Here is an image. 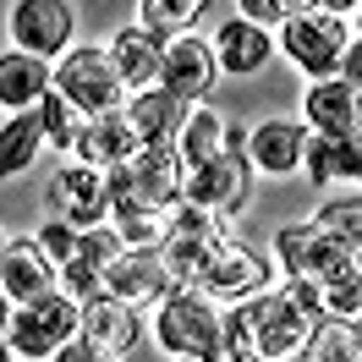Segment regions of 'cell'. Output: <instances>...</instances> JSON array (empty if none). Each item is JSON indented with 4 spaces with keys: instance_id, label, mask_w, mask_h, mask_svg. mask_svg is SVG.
<instances>
[{
    "instance_id": "30",
    "label": "cell",
    "mask_w": 362,
    "mask_h": 362,
    "mask_svg": "<svg viewBox=\"0 0 362 362\" xmlns=\"http://www.w3.org/2000/svg\"><path fill=\"white\" fill-rule=\"evenodd\" d=\"M324 236H335V242H346L351 252H362V198H346V204H329L324 214L313 220Z\"/></svg>"
},
{
    "instance_id": "33",
    "label": "cell",
    "mask_w": 362,
    "mask_h": 362,
    "mask_svg": "<svg viewBox=\"0 0 362 362\" xmlns=\"http://www.w3.org/2000/svg\"><path fill=\"white\" fill-rule=\"evenodd\" d=\"M236 6H242V17H247V23H258V28H269V23H286V17L274 11V0H236Z\"/></svg>"
},
{
    "instance_id": "41",
    "label": "cell",
    "mask_w": 362,
    "mask_h": 362,
    "mask_svg": "<svg viewBox=\"0 0 362 362\" xmlns=\"http://www.w3.org/2000/svg\"><path fill=\"white\" fill-rule=\"evenodd\" d=\"M357 258H362V252H357Z\"/></svg>"
},
{
    "instance_id": "21",
    "label": "cell",
    "mask_w": 362,
    "mask_h": 362,
    "mask_svg": "<svg viewBox=\"0 0 362 362\" xmlns=\"http://www.w3.org/2000/svg\"><path fill=\"white\" fill-rule=\"evenodd\" d=\"M110 55L115 66H121V77H127V88L143 93V88H159V66H165V39H159L154 28H121L110 39Z\"/></svg>"
},
{
    "instance_id": "12",
    "label": "cell",
    "mask_w": 362,
    "mask_h": 362,
    "mask_svg": "<svg viewBox=\"0 0 362 362\" xmlns=\"http://www.w3.org/2000/svg\"><path fill=\"white\" fill-rule=\"evenodd\" d=\"M247 176H252V159L242 148H226L220 159H209L187 176V204L209 209V214H230V209L247 204Z\"/></svg>"
},
{
    "instance_id": "1",
    "label": "cell",
    "mask_w": 362,
    "mask_h": 362,
    "mask_svg": "<svg viewBox=\"0 0 362 362\" xmlns=\"http://www.w3.org/2000/svg\"><path fill=\"white\" fill-rule=\"evenodd\" d=\"M318 318L308 302H296L286 286L280 291H258L247 302H230L226 308V340L220 346H252L258 357L269 362H286V357H302L313 346V329Z\"/></svg>"
},
{
    "instance_id": "9",
    "label": "cell",
    "mask_w": 362,
    "mask_h": 362,
    "mask_svg": "<svg viewBox=\"0 0 362 362\" xmlns=\"http://www.w3.org/2000/svg\"><path fill=\"white\" fill-rule=\"evenodd\" d=\"M49 204L61 220H71L77 230H93V226H110V209H115V192H110V170L99 165H66L55 170L49 181Z\"/></svg>"
},
{
    "instance_id": "10",
    "label": "cell",
    "mask_w": 362,
    "mask_h": 362,
    "mask_svg": "<svg viewBox=\"0 0 362 362\" xmlns=\"http://www.w3.org/2000/svg\"><path fill=\"white\" fill-rule=\"evenodd\" d=\"M0 286L11 296V308H28V302H45V296L66 291V280H61V264L45 252V242H6V258H0Z\"/></svg>"
},
{
    "instance_id": "37",
    "label": "cell",
    "mask_w": 362,
    "mask_h": 362,
    "mask_svg": "<svg viewBox=\"0 0 362 362\" xmlns=\"http://www.w3.org/2000/svg\"><path fill=\"white\" fill-rule=\"evenodd\" d=\"M362 0H318V11H329V17H346V11H357Z\"/></svg>"
},
{
    "instance_id": "14",
    "label": "cell",
    "mask_w": 362,
    "mask_h": 362,
    "mask_svg": "<svg viewBox=\"0 0 362 362\" xmlns=\"http://www.w3.org/2000/svg\"><path fill=\"white\" fill-rule=\"evenodd\" d=\"M11 39L28 55H61L71 45V6L66 0H17L11 6Z\"/></svg>"
},
{
    "instance_id": "2",
    "label": "cell",
    "mask_w": 362,
    "mask_h": 362,
    "mask_svg": "<svg viewBox=\"0 0 362 362\" xmlns=\"http://www.w3.org/2000/svg\"><path fill=\"white\" fill-rule=\"evenodd\" d=\"M187 159L176 143H148L143 154H132L127 165L110 170V192L115 209H159V214H176L187 204ZM110 209V214H115Z\"/></svg>"
},
{
    "instance_id": "34",
    "label": "cell",
    "mask_w": 362,
    "mask_h": 362,
    "mask_svg": "<svg viewBox=\"0 0 362 362\" xmlns=\"http://www.w3.org/2000/svg\"><path fill=\"white\" fill-rule=\"evenodd\" d=\"M340 77H346V83H351V88L362 93V39H357V45H346V61H340Z\"/></svg>"
},
{
    "instance_id": "20",
    "label": "cell",
    "mask_w": 362,
    "mask_h": 362,
    "mask_svg": "<svg viewBox=\"0 0 362 362\" xmlns=\"http://www.w3.org/2000/svg\"><path fill=\"white\" fill-rule=\"evenodd\" d=\"M49 88H55V77H49L45 55L6 49V61H0V105H6V110H11V115H17V110H39Z\"/></svg>"
},
{
    "instance_id": "13",
    "label": "cell",
    "mask_w": 362,
    "mask_h": 362,
    "mask_svg": "<svg viewBox=\"0 0 362 362\" xmlns=\"http://www.w3.org/2000/svg\"><path fill=\"white\" fill-rule=\"evenodd\" d=\"M214 71H220V55L214 45H204L198 33H176L165 39V66H159V88H170L176 99H204L214 88Z\"/></svg>"
},
{
    "instance_id": "7",
    "label": "cell",
    "mask_w": 362,
    "mask_h": 362,
    "mask_svg": "<svg viewBox=\"0 0 362 362\" xmlns=\"http://www.w3.org/2000/svg\"><path fill=\"white\" fill-rule=\"evenodd\" d=\"M280 45L308 77H340V61H346V23L329 17V11H302V17H286L280 23Z\"/></svg>"
},
{
    "instance_id": "40",
    "label": "cell",
    "mask_w": 362,
    "mask_h": 362,
    "mask_svg": "<svg viewBox=\"0 0 362 362\" xmlns=\"http://www.w3.org/2000/svg\"><path fill=\"white\" fill-rule=\"evenodd\" d=\"M357 33H362V6H357Z\"/></svg>"
},
{
    "instance_id": "22",
    "label": "cell",
    "mask_w": 362,
    "mask_h": 362,
    "mask_svg": "<svg viewBox=\"0 0 362 362\" xmlns=\"http://www.w3.org/2000/svg\"><path fill=\"white\" fill-rule=\"evenodd\" d=\"M302 170L318 187L324 181H362V132H313Z\"/></svg>"
},
{
    "instance_id": "29",
    "label": "cell",
    "mask_w": 362,
    "mask_h": 362,
    "mask_svg": "<svg viewBox=\"0 0 362 362\" xmlns=\"http://www.w3.org/2000/svg\"><path fill=\"white\" fill-rule=\"evenodd\" d=\"M209 11V0H143V28H154L159 39H176Z\"/></svg>"
},
{
    "instance_id": "6",
    "label": "cell",
    "mask_w": 362,
    "mask_h": 362,
    "mask_svg": "<svg viewBox=\"0 0 362 362\" xmlns=\"http://www.w3.org/2000/svg\"><path fill=\"white\" fill-rule=\"evenodd\" d=\"M55 88L66 93V99H77L88 115L127 110V93H132L110 49H66L61 66H55Z\"/></svg>"
},
{
    "instance_id": "19",
    "label": "cell",
    "mask_w": 362,
    "mask_h": 362,
    "mask_svg": "<svg viewBox=\"0 0 362 362\" xmlns=\"http://www.w3.org/2000/svg\"><path fill=\"white\" fill-rule=\"evenodd\" d=\"M308 127H296V121H264L258 132H252L247 143V159H252V170H264V176H286V170H296L302 159H308Z\"/></svg>"
},
{
    "instance_id": "25",
    "label": "cell",
    "mask_w": 362,
    "mask_h": 362,
    "mask_svg": "<svg viewBox=\"0 0 362 362\" xmlns=\"http://www.w3.org/2000/svg\"><path fill=\"white\" fill-rule=\"evenodd\" d=\"M176 148H181V159H187V170H198V165H209V159H220V154L230 148V127H226L214 110H204V105H198V110L187 115Z\"/></svg>"
},
{
    "instance_id": "36",
    "label": "cell",
    "mask_w": 362,
    "mask_h": 362,
    "mask_svg": "<svg viewBox=\"0 0 362 362\" xmlns=\"http://www.w3.org/2000/svg\"><path fill=\"white\" fill-rule=\"evenodd\" d=\"M280 17H302V11H318V0H274Z\"/></svg>"
},
{
    "instance_id": "18",
    "label": "cell",
    "mask_w": 362,
    "mask_h": 362,
    "mask_svg": "<svg viewBox=\"0 0 362 362\" xmlns=\"http://www.w3.org/2000/svg\"><path fill=\"white\" fill-rule=\"evenodd\" d=\"M83 335L99 340L110 357H121V351H132V346H137L143 324H137V308H132V302L99 291V296H88V302H83Z\"/></svg>"
},
{
    "instance_id": "32",
    "label": "cell",
    "mask_w": 362,
    "mask_h": 362,
    "mask_svg": "<svg viewBox=\"0 0 362 362\" xmlns=\"http://www.w3.org/2000/svg\"><path fill=\"white\" fill-rule=\"evenodd\" d=\"M49 362H110V351H105L99 340H88V335H71Z\"/></svg>"
},
{
    "instance_id": "8",
    "label": "cell",
    "mask_w": 362,
    "mask_h": 362,
    "mask_svg": "<svg viewBox=\"0 0 362 362\" xmlns=\"http://www.w3.org/2000/svg\"><path fill=\"white\" fill-rule=\"evenodd\" d=\"M220 242H226V236H220V214H209V209H198V204H181L176 209L170 236L159 242L165 264H170V280H176V291L204 280V269H209V258H214Z\"/></svg>"
},
{
    "instance_id": "4",
    "label": "cell",
    "mask_w": 362,
    "mask_h": 362,
    "mask_svg": "<svg viewBox=\"0 0 362 362\" xmlns=\"http://www.w3.org/2000/svg\"><path fill=\"white\" fill-rule=\"evenodd\" d=\"M154 335L170 357H209L226 340V308L209 291H198V286H181V291H170L159 302Z\"/></svg>"
},
{
    "instance_id": "23",
    "label": "cell",
    "mask_w": 362,
    "mask_h": 362,
    "mask_svg": "<svg viewBox=\"0 0 362 362\" xmlns=\"http://www.w3.org/2000/svg\"><path fill=\"white\" fill-rule=\"evenodd\" d=\"M127 115H132V127L143 143H176L181 127H187V115H192V105L187 99H176L170 88H143L127 99Z\"/></svg>"
},
{
    "instance_id": "11",
    "label": "cell",
    "mask_w": 362,
    "mask_h": 362,
    "mask_svg": "<svg viewBox=\"0 0 362 362\" xmlns=\"http://www.w3.org/2000/svg\"><path fill=\"white\" fill-rule=\"evenodd\" d=\"M105 291L121 296V302H132V308H148V302L159 308L165 296L176 291V280H170V264H165L159 247H127L110 269H105Z\"/></svg>"
},
{
    "instance_id": "24",
    "label": "cell",
    "mask_w": 362,
    "mask_h": 362,
    "mask_svg": "<svg viewBox=\"0 0 362 362\" xmlns=\"http://www.w3.org/2000/svg\"><path fill=\"white\" fill-rule=\"evenodd\" d=\"M214 55H220V66L230 71V77H252V71H264L269 66V28H258L247 23V17H230L220 33H214Z\"/></svg>"
},
{
    "instance_id": "28",
    "label": "cell",
    "mask_w": 362,
    "mask_h": 362,
    "mask_svg": "<svg viewBox=\"0 0 362 362\" xmlns=\"http://www.w3.org/2000/svg\"><path fill=\"white\" fill-rule=\"evenodd\" d=\"M39 115H45V137L55 143V148H77V143H83V132H88V121H93V115L83 110L77 99H66L61 88H49V93H45Z\"/></svg>"
},
{
    "instance_id": "26",
    "label": "cell",
    "mask_w": 362,
    "mask_h": 362,
    "mask_svg": "<svg viewBox=\"0 0 362 362\" xmlns=\"http://www.w3.org/2000/svg\"><path fill=\"white\" fill-rule=\"evenodd\" d=\"M313 362H362V313L351 318H335L324 313L313 329V346H308Z\"/></svg>"
},
{
    "instance_id": "38",
    "label": "cell",
    "mask_w": 362,
    "mask_h": 362,
    "mask_svg": "<svg viewBox=\"0 0 362 362\" xmlns=\"http://www.w3.org/2000/svg\"><path fill=\"white\" fill-rule=\"evenodd\" d=\"M286 362H313V357H308V351H302V357H286Z\"/></svg>"
},
{
    "instance_id": "15",
    "label": "cell",
    "mask_w": 362,
    "mask_h": 362,
    "mask_svg": "<svg viewBox=\"0 0 362 362\" xmlns=\"http://www.w3.org/2000/svg\"><path fill=\"white\" fill-rule=\"evenodd\" d=\"M269 286V269H264V258L247 247H236V242H220L214 258H209L204 280H198V291H209L214 302H247Z\"/></svg>"
},
{
    "instance_id": "39",
    "label": "cell",
    "mask_w": 362,
    "mask_h": 362,
    "mask_svg": "<svg viewBox=\"0 0 362 362\" xmlns=\"http://www.w3.org/2000/svg\"><path fill=\"white\" fill-rule=\"evenodd\" d=\"M181 362H214V357H181Z\"/></svg>"
},
{
    "instance_id": "35",
    "label": "cell",
    "mask_w": 362,
    "mask_h": 362,
    "mask_svg": "<svg viewBox=\"0 0 362 362\" xmlns=\"http://www.w3.org/2000/svg\"><path fill=\"white\" fill-rule=\"evenodd\" d=\"M214 362H269V357H258L252 346H220V351H209Z\"/></svg>"
},
{
    "instance_id": "31",
    "label": "cell",
    "mask_w": 362,
    "mask_h": 362,
    "mask_svg": "<svg viewBox=\"0 0 362 362\" xmlns=\"http://www.w3.org/2000/svg\"><path fill=\"white\" fill-rule=\"evenodd\" d=\"M39 242H45V252L55 258V264H61V269H66L71 258L83 252V230L71 226V220H61V214H55V220H49V226L39 230Z\"/></svg>"
},
{
    "instance_id": "27",
    "label": "cell",
    "mask_w": 362,
    "mask_h": 362,
    "mask_svg": "<svg viewBox=\"0 0 362 362\" xmlns=\"http://www.w3.org/2000/svg\"><path fill=\"white\" fill-rule=\"evenodd\" d=\"M39 143H49L45 137V115L39 110H17L11 121H6V132H0V170H6V176L28 170L33 154H39Z\"/></svg>"
},
{
    "instance_id": "16",
    "label": "cell",
    "mask_w": 362,
    "mask_h": 362,
    "mask_svg": "<svg viewBox=\"0 0 362 362\" xmlns=\"http://www.w3.org/2000/svg\"><path fill=\"white\" fill-rule=\"evenodd\" d=\"M148 143L137 137L132 115L127 110H110V115H93L88 132H83V143L71 148V154L83 159V165H99V170H115V165H127L132 154H143Z\"/></svg>"
},
{
    "instance_id": "3",
    "label": "cell",
    "mask_w": 362,
    "mask_h": 362,
    "mask_svg": "<svg viewBox=\"0 0 362 362\" xmlns=\"http://www.w3.org/2000/svg\"><path fill=\"white\" fill-rule=\"evenodd\" d=\"M274 252H280V269H286V280H313L324 296L335 291V286L362 280V258L346 247V242L324 236L313 220H308V226H280Z\"/></svg>"
},
{
    "instance_id": "17",
    "label": "cell",
    "mask_w": 362,
    "mask_h": 362,
    "mask_svg": "<svg viewBox=\"0 0 362 362\" xmlns=\"http://www.w3.org/2000/svg\"><path fill=\"white\" fill-rule=\"evenodd\" d=\"M302 110L313 132H362V93L346 77H318L302 93Z\"/></svg>"
},
{
    "instance_id": "5",
    "label": "cell",
    "mask_w": 362,
    "mask_h": 362,
    "mask_svg": "<svg viewBox=\"0 0 362 362\" xmlns=\"http://www.w3.org/2000/svg\"><path fill=\"white\" fill-rule=\"evenodd\" d=\"M71 335H83V302L71 291H55L45 302H28L6 324V346L17 357H55Z\"/></svg>"
}]
</instances>
